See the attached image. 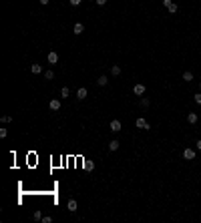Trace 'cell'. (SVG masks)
<instances>
[{"instance_id": "cell-20", "label": "cell", "mask_w": 201, "mask_h": 223, "mask_svg": "<svg viewBox=\"0 0 201 223\" xmlns=\"http://www.w3.org/2000/svg\"><path fill=\"white\" fill-rule=\"evenodd\" d=\"M167 10L171 12V14H175V12H177V10H179V6H177V4H175V2H173V4H171V6L167 8Z\"/></svg>"}, {"instance_id": "cell-13", "label": "cell", "mask_w": 201, "mask_h": 223, "mask_svg": "<svg viewBox=\"0 0 201 223\" xmlns=\"http://www.w3.org/2000/svg\"><path fill=\"white\" fill-rule=\"evenodd\" d=\"M48 62L50 64H57L58 62V54L54 52V50H53V52H48Z\"/></svg>"}, {"instance_id": "cell-25", "label": "cell", "mask_w": 201, "mask_h": 223, "mask_svg": "<svg viewBox=\"0 0 201 223\" xmlns=\"http://www.w3.org/2000/svg\"><path fill=\"white\" fill-rule=\"evenodd\" d=\"M95 2L99 4V6H105V4H107V0H95Z\"/></svg>"}, {"instance_id": "cell-21", "label": "cell", "mask_w": 201, "mask_h": 223, "mask_svg": "<svg viewBox=\"0 0 201 223\" xmlns=\"http://www.w3.org/2000/svg\"><path fill=\"white\" fill-rule=\"evenodd\" d=\"M0 121L2 123H12V117L10 115H4V117H0Z\"/></svg>"}, {"instance_id": "cell-29", "label": "cell", "mask_w": 201, "mask_h": 223, "mask_svg": "<svg viewBox=\"0 0 201 223\" xmlns=\"http://www.w3.org/2000/svg\"><path fill=\"white\" fill-rule=\"evenodd\" d=\"M199 57H201V52H199Z\"/></svg>"}, {"instance_id": "cell-6", "label": "cell", "mask_w": 201, "mask_h": 223, "mask_svg": "<svg viewBox=\"0 0 201 223\" xmlns=\"http://www.w3.org/2000/svg\"><path fill=\"white\" fill-rule=\"evenodd\" d=\"M97 84H99V87H107V84H109V76H107V75H101L99 79H97Z\"/></svg>"}, {"instance_id": "cell-15", "label": "cell", "mask_w": 201, "mask_h": 223, "mask_svg": "<svg viewBox=\"0 0 201 223\" xmlns=\"http://www.w3.org/2000/svg\"><path fill=\"white\" fill-rule=\"evenodd\" d=\"M183 80H187V83H191V80H193V72L185 71V72H183Z\"/></svg>"}, {"instance_id": "cell-19", "label": "cell", "mask_w": 201, "mask_h": 223, "mask_svg": "<svg viewBox=\"0 0 201 223\" xmlns=\"http://www.w3.org/2000/svg\"><path fill=\"white\" fill-rule=\"evenodd\" d=\"M44 79H46V80H53V79H54V72H53V71H44Z\"/></svg>"}, {"instance_id": "cell-5", "label": "cell", "mask_w": 201, "mask_h": 223, "mask_svg": "<svg viewBox=\"0 0 201 223\" xmlns=\"http://www.w3.org/2000/svg\"><path fill=\"white\" fill-rule=\"evenodd\" d=\"M87 95H89V93H87V89H85V87H80L79 91H76V98H79V101H85Z\"/></svg>"}, {"instance_id": "cell-10", "label": "cell", "mask_w": 201, "mask_h": 223, "mask_svg": "<svg viewBox=\"0 0 201 223\" xmlns=\"http://www.w3.org/2000/svg\"><path fill=\"white\" fill-rule=\"evenodd\" d=\"M48 107H50V111H58V109H61V101H57V98H53V101L48 102Z\"/></svg>"}, {"instance_id": "cell-11", "label": "cell", "mask_w": 201, "mask_h": 223, "mask_svg": "<svg viewBox=\"0 0 201 223\" xmlns=\"http://www.w3.org/2000/svg\"><path fill=\"white\" fill-rule=\"evenodd\" d=\"M121 147V143H119L117 139H113V141H109V151H117V149Z\"/></svg>"}, {"instance_id": "cell-4", "label": "cell", "mask_w": 201, "mask_h": 223, "mask_svg": "<svg viewBox=\"0 0 201 223\" xmlns=\"http://www.w3.org/2000/svg\"><path fill=\"white\" fill-rule=\"evenodd\" d=\"M109 129H111L113 133H119V131H121V121H117V119H115V121H111Z\"/></svg>"}, {"instance_id": "cell-17", "label": "cell", "mask_w": 201, "mask_h": 223, "mask_svg": "<svg viewBox=\"0 0 201 223\" xmlns=\"http://www.w3.org/2000/svg\"><path fill=\"white\" fill-rule=\"evenodd\" d=\"M32 219H34V221H42V213L38 211V209H36V211L32 213Z\"/></svg>"}, {"instance_id": "cell-27", "label": "cell", "mask_w": 201, "mask_h": 223, "mask_svg": "<svg viewBox=\"0 0 201 223\" xmlns=\"http://www.w3.org/2000/svg\"><path fill=\"white\" fill-rule=\"evenodd\" d=\"M195 145H197V149L201 151V139H199V141H197V143H195Z\"/></svg>"}, {"instance_id": "cell-7", "label": "cell", "mask_w": 201, "mask_h": 223, "mask_svg": "<svg viewBox=\"0 0 201 223\" xmlns=\"http://www.w3.org/2000/svg\"><path fill=\"white\" fill-rule=\"evenodd\" d=\"M66 209H68V211H72V213H75V211H76V199H72V197H71V199L66 201Z\"/></svg>"}, {"instance_id": "cell-9", "label": "cell", "mask_w": 201, "mask_h": 223, "mask_svg": "<svg viewBox=\"0 0 201 223\" xmlns=\"http://www.w3.org/2000/svg\"><path fill=\"white\" fill-rule=\"evenodd\" d=\"M197 121H199L197 113H189V115H187V123H189V125H195Z\"/></svg>"}, {"instance_id": "cell-23", "label": "cell", "mask_w": 201, "mask_h": 223, "mask_svg": "<svg viewBox=\"0 0 201 223\" xmlns=\"http://www.w3.org/2000/svg\"><path fill=\"white\" fill-rule=\"evenodd\" d=\"M68 2H71V6H79V4L83 2V0H68Z\"/></svg>"}, {"instance_id": "cell-2", "label": "cell", "mask_w": 201, "mask_h": 223, "mask_svg": "<svg viewBox=\"0 0 201 223\" xmlns=\"http://www.w3.org/2000/svg\"><path fill=\"white\" fill-rule=\"evenodd\" d=\"M145 91H147V87H145L143 83H137L135 87H133V93H135L137 97H143V95H145Z\"/></svg>"}, {"instance_id": "cell-1", "label": "cell", "mask_w": 201, "mask_h": 223, "mask_svg": "<svg viewBox=\"0 0 201 223\" xmlns=\"http://www.w3.org/2000/svg\"><path fill=\"white\" fill-rule=\"evenodd\" d=\"M135 127H137V129H143V131H149V129H151V125H149L143 117H139V119L135 121Z\"/></svg>"}, {"instance_id": "cell-16", "label": "cell", "mask_w": 201, "mask_h": 223, "mask_svg": "<svg viewBox=\"0 0 201 223\" xmlns=\"http://www.w3.org/2000/svg\"><path fill=\"white\" fill-rule=\"evenodd\" d=\"M68 95H71V89H68V87H62V89H61V98H66Z\"/></svg>"}, {"instance_id": "cell-3", "label": "cell", "mask_w": 201, "mask_h": 223, "mask_svg": "<svg viewBox=\"0 0 201 223\" xmlns=\"http://www.w3.org/2000/svg\"><path fill=\"white\" fill-rule=\"evenodd\" d=\"M195 155H197V153H195V149H191V147H187L185 151H183V159H187V161H193Z\"/></svg>"}, {"instance_id": "cell-12", "label": "cell", "mask_w": 201, "mask_h": 223, "mask_svg": "<svg viewBox=\"0 0 201 223\" xmlns=\"http://www.w3.org/2000/svg\"><path fill=\"white\" fill-rule=\"evenodd\" d=\"M30 71L34 72V75H40V72H42V66H40L38 62H32V64H30Z\"/></svg>"}, {"instance_id": "cell-22", "label": "cell", "mask_w": 201, "mask_h": 223, "mask_svg": "<svg viewBox=\"0 0 201 223\" xmlns=\"http://www.w3.org/2000/svg\"><path fill=\"white\" fill-rule=\"evenodd\" d=\"M50 221H53V217H50V215H44V217H42V223H50Z\"/></svg>"}, {"instance_id": "cell-24", "label": "cell", "mask_w": 201, "mask_h": 223, "mask_svg": "<svg viewBox=\"0 0 201 223\" xmlns=\"http://www.w3.org/2000/svg\"><path fill=\"white\" fill-rule=\"evenodd\" d=\"M195 102H197V105H201V93H197V95H195Z\"/></svg>"}, {"instance_id": "cell-14", "label": "cell", "mask_w": 201, "mask_h": 223, "mask_svg": "<svg viewBox=\"0 0 201 223\" xmlns=\"http://www.w3.org/2000/svg\"><path fill=\"white\" fill-rule=\"evenodd\" d=\"M111 75L119 76V75H121V66H119V64H113V66H111Z\"/></svg>"}, {"instance_id": "cell-8", "label": "cell", "mask_w": 201, "mask_h": 223, "mask_svg": "<svg viewBox=\"0 0 201 223\" xmlns=\"http://www.w3.org/2000/svg\"><path fill=\"white\" fill-rule=\"evenodd\" d=\"M72 32H75V34H83L85 32V24L83 22H76L75 26H72Z\"/></svg>"}, {"instance_id": "cell-26", "label": "cell", "mask_w": 201, "mask_h": 223, "mask_svg": "<svg viewBox=\"0 0 201 223\" xmlns=\"http://www.w3.org/2000/svg\"><path fill=\"white\" fill-rule=\"evenodd\" d=\"M38 2H40V4H42V6H46V4H48V2H50V0H38Z\"/></svg>"}, {"instance_id": "cell-18", "label": "cell", "mask_w": 201, "mask_h": 223, "mask_svg": "<svg viewBox=\"0 0 201 223\" xmlns=\"http://www.w3.org/2000/svg\"><path fill=\"white\" fill-rule=\"evenodd\" d=\"M139 105H141V107H145V109H147V107H149V98H147V97H141Z\"/></svg>"}, {"instance_id": "cell-28", "label": "cell", "mask_w": 201, "mask_h": 223, "mask_svg": "<svg viewBox=\"0 0 201 223\" xmlns=\"http://www.w3.org/2000/svg\"><path fill=\"white\" fill-rule=\"evenodd\" d=\"M199 89H201V83H199Z\"/></svg>"}]
</instances>
